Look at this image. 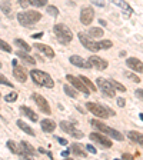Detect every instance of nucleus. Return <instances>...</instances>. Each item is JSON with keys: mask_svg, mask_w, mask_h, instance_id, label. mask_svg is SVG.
<instances>
[{"mask_svg": "<svg viewBox=\"0 0 143 160\" xmlns=\"http://www.w3.org/2000/svg\"><path fill=\"white\" fill-rule=\"evenodd\" d=\"M136 96H137V97H140V99H143V89H137V90H136Z\"/></svg>", "mask_w": 143, "mask_h": 160, "instance_id": "obj_42", "label": "nucleus"}, {"mask_svg": "<svg viewBox=\"0 0 143 160\" xmlns=\"http://www.w3.org/2000/svg\"><path fill=\"white\" fill-rule=\"evenodd\" d=\"M110 83H112V86L116 89V90H119V92H126V87L123 85H120L119 82H116V80H110Z\"/></svg>", "mask_w": 143, "mask_h": 160, "instance_id": "obj_32", "label": "nucleus"}, {"mask_svg": "<svg viewBox=\"0 0 143 160\" xmlns=\"http://www.w3.org/2000/svg\"><path fill=\"white\" fill-rule=\"evenodd\" d=\"M40 19H42V14L36 10H27V12L17 13V20H19V23H20L22 26H24V27L33 26V24H36Z\"/></svg>", "mask_w": 143, "mask_h": 160, "instance_id": "obj_3", "label": "nucleus"}, {"mask_svg": "<svg viewBox=\"0 0 143 160\" xmlns=\"http://www.w3.org/2000/svg\"><path fill=\"white\" fill-rule=\"evenodd\" d=\"M99 46H100V50H102V49H110L113 46V43L110 40H102V41H99Z\"/></svg>", "mask_w": 143, "mask_h": 160, "instance_id": "obj_34", "label": "nucleus"}, {"mask_svg": "<svg viewBox=\"0 0 143 160\" xmlns=\"http://www.w3.org/2000/svg\"><path fill=\"white\" fill-rule=\"evenodd\" d=\"M125 76H126L129 80H132V82H135V83H140V79L137 77L136 75H133V73H130V72H125Z\"/></svg>", "mask_w": 143, "mask_h": 160, "instance_id": "obj_35", "label": "nucleus"}, {"mask_svg": "<svg viewBox=\"0 0 143 160\" xmlns=\"http://www.w3.org/2000/svg\"><path fill=\"white\" fill-rule=\"evenodd\" d=\"M59 143H60V144H63V146H66V144H67V140H66V139H63V137H59Z\"/></svg>", "mask_w": 143, "mask_h": 160, "instance_id": "obj_43", "label": "nucleus"}, {"mask_svg": "<svg viewBox=\"0 0 143 160\" xmlns=\"http://www.w3.org/2000/svg\"><path fill=\"white\" fill-rule=\"evenodd\" d=\"M63 90H65V93L67 96L73 97V99H77V92L75 90V87H72V86H69V85H65L63 86Z\"/></svg>", "mask_w": 143, "mask_h": 160, "instance_id": "obj_27", "label": "nucleus"}, {"mask_svg": "<svg viewBox=\"0 0 143 160\" xmlns=\"http://www.w3.org/2000/svg\"><path fill=\"white\" fill-rule=\"evenodd\" d=\"M99 23H100V24H102V26H106V22H105V20H103V19H100V20H99Z\"/></svg>", "mask_w": 143, "mask_h": 160, "instance_id": "obj_47", "label": "nucleus"}, {"mask_svg": "<svg viewBox=\"0 0 143 160\" xmlns=\"http://www.w3.org/2000/svg\"><path fill=\"white\" fill-rule=\"evenodd\" d=\"M30 77L36 85L39 86H43V87H47V89H53L55 87V82L53 79L47 75V73L42 72V70H37V69H33L30 70Z\"/></svg>", "mask_w": 143, "mask_h": 160, "instance_id": "obj_1", "label": "nucleus"}, {"mask_svg": "<svg viewBox=\"0 0 143 160\" xmlns=\"http://www.w3.org/2000/svg\"><path fill=\"white\" fill-rule=\"evenodd\" d=\"M125 102H126L125 99H117V106L119 107H125Z\"/></svg>", "mask_w": 143, "mask_h": 160, "instance_id": "obj_41", "label": "nucleus"}, {"mask_svg": "<svg viewBox=\"0 0 143 160\" xmlns=\"http://www.w3.org/2000/svg\"><path fill=\"white\" fill-rule=\"evenodd\" d=\"M14 43H16L17 46H20V47L23 49L24 51H29V53H30L32 47H30V46H29V44L26 43V41H24V40H22V39H14Z\"/></svg>", "mask_w": 143, "mask_h": 160, "instance_id": "obj_29", "label": "nucleus"}, {"mask_svg": "<svg viewBox=\"0 0 143 160\" xmlns=\"http://www.w3.org/2000/svg\"><path fill=\"white\" fill-rule=\"evenodd\" d=\"M0 83H2V85H4V86H9V87H13V85H12L9 80H6V77H4L3 75H0Z\"/></svg>", "mask_w": 143, "mask_h": 160, "instance_id": "obj_38", "label": "nucleus"}, {"mask_svg": "<svg viewBox=\"0 0 143 160\" xmlns=\"http://www.w3.org/2000/svg\"><path fill=\"white\" fill-rule=\"evenodd\" d=\"M126 65L132 69L133 72H139V73H143V61H140L139 59L136 57H130L126 60Z\"/></svg>", "mask_w": 143, "mask_h": 160, "instance_id": "obj_17", "label": "nucleus"}, {"mask_svg": "<svg viewBox=\"0 0 143 160\" xmlns=\"http://www.w3.org/2000/svg\"><path fill=\"white\" fill-rule=\"evenodd\" d=\"M20 146L23 147V150H24V153H26V157H33L34 154H36V152H34V149H33V146H32L30 143H27V142H22L20 143Z\"/></svg>", "mask_w": 143, "mask_h": 160, "instance_id": "obj_24", "label": "nucleus"}, {"mask_svg": "<svg viewBox=\"0 0 143 160\" xmlns=\"http://www.w3.org/2000/svg\"><path fill=\"white\" fill-rule=\"evenodd\" d=\"M47 14H50V16H57L59 14V10H57V7H55V6H47Z\"/></svg>", "mask_w": 143, "mask_h": 160, "instance_id": "obj_36", "label": "nucleus"}, {"mask_svg": "<svg viewBox=\"0 0 143 160\" xmlns=\"http://www.w3.org/2000/svg\"><path fill=\"white\" fill-rule=\"evenodd\" d=\"M86 109L90 113H93L95 116L100 117V119H107L109 116H115L116 114L112 109L105 107V106H102V104H97V103H93V102L86 103Z\"/></svg>", "mask_w": 143, "mask_h": 160, "instance_id": "obj_5", "label": "nucleus"}, {"mask_svg": "<svg viewBox=\"0 0 143 160\" xmlns=\"http://www.w3.org/2000/svg\"><path fill=\"white\" fill-rule=\"evenodd\" d=\"M59 126H60V129L63 130V132L69 133V134H72L73 137H76V139H82L85 134H83V132H80V130H77L75 127V124L70 122H65V120H62L60 123H59Z\"/></svg>", "mask_w": 143, "mask_h": 160, "instance_id": "obj_9", "label": "nucleus"}, {"mask_svg": "<svg viewBox=\"0 0 143 160\" xmlns=\"http://www.w3.org/2000/svg\"><path fill=\"white\" fill-rule=\"evenodd\" d=\"M40 126H42V129H43V132L52 133V132H55V129H56V123L52 119H43L40 122Z\"/></svg>", "mask_w": 143, "mask_h": 160, "instance_id": "obj_20", "label": "nucleus"}, {"mask_svg": "<svg viewBox=\"0 0 143 160\" xmlns=\"http://www.w3.org/2000/svg\"><path fill=\"white\" fill-rule=\"evenodd\" d=\"M79 40H80V43L83 44V47H86L87 50L95 51V53H96V51H99V50H100L99 43L93 41V40H92V37H90L89 34L83 33V32H80V33H79Z\"/></svg>", "mask_w": 143, "mask_h": 160, "instance_id": "obj_7", "label": "nucleus"}, {"mask_svg": "<svg viewBox=\"0 0 143 160\" xmlns=\"http://www.w3.org/2000/svg\"><path fill=\"white\" fill-rule=\"evenodd\" d=\"M123 159H133V156H132V154H123Z\"/></svg>", "mask_w": 143, "mask_h": 160, "instance_id": "obj_44", "label": "nucleus"}, {"mask_svg": "<svg viewBox=\"0 0 143 160\" xmlns=\"http://www.w3.org/2000/svg\"><path fill=\"white\" fill-rule=\"evenodd\" d=\"M16 56L20 59V60H23L26 65H30V66H34V65H36V60H34V59L30 55H29V51H24V50H23V51H17Z\"/></svg>", "mask_w": 143, "mask_h": 160, "instance_id": "obj_21", "label": "nucleus"}, {"mask_svg": "<svg viewBox=\"0 0 143 160\" xmlns=\"http://www.w3.org/2000/svg\"><path fill=\"white\" fill-rule=\"evenodd\" d=\"M62 156H63V157H67L69 156V152H62Z\"/></svg>", "mask_w": 143, "mask_h": 160, "instance_id": "obj_46", "label": "nucleus"}, {"mask_svg": "<svg viewBox=\"0 0 143 160\" xmlns=\"http://www.w3.org/2000/svg\"><path fill=\"white\" fill-rule=\"evenodd\" d=\"M19 3H20V6L23 7V9H27V7L32 4V2L30 0H19Z\"/></svg>", "mask_w": 143, "mask_h": 160, "instance_id": "obj_39", "label": "nucleus"}, {"mask_svg": "<svg viewBox=\"0 0 143 160\" xmlns=\"http://www.w3.org/2000/svg\"><path fill=\"white\" fill-rule=\"evenodd\" d=\"M33 100L36 102V104H37V107L40 109V112L42 113H44V114H52V110H50V104H49V102L46 99H44L43 96H40V95H36L34 93L33 96Z\"/></svg>", "mask_w": 143, "mask_h": 160, "instance_id": "obj_11", "label": "nucleus"}, {"mask_svg": "<svg viewBox=\"0 0 143 160\" xmlns=\"http://www.w3.org/2000/svg\"><path fill=\"white\" fill-rule=\"evenodd\" d=\"M17 126L20 127V129L23 130L24 133H27L29 136H34V130L32 129V127L29 126V124H26V123H24L23 120H17Z\"/></svg>", "mask_w": 143, "mask_h": 160, "instance_id": "obj_26", "label": "nucleus"}, {"mask_svg": "<svg viewBox=\"0 0 143 160\" xmlns=\"http://www.w3.org/2000/svg\"><path fill=\"white\" fill-rule=\"evenodd\" d=\"M110 2H112V3L115 4V6L119 7L120 10H122L123 13L126 14V16H130V14H132L133 9L129 6V4L126 3V2H125V0H110Z\"/></svg>", "mask_w": 143, "mask_h": 160, "instance_id": "obj_18", "label": "nucleus"}, {"mask_svg": "<svg viewBox=\"0 0 143 160\" xmlns=\"http://www.w3.org/2000/svg\"><path fill=\"white\" fill-rule=\"evenodd\" d=\"M93 17H95V10H93L92 6L82 7V12H80V22H82L85 26H87V24L92 23Z\"/></svg>", "mask_w": 143, "mask_h": 160, "instance_id": "obj_12", "label": "nucleus"}, {"mask_svg": "<svg viewBox=\"0 0 143 160\" xmlns=\"http://www.w3.org/2000/svg\"><path fill=\"white\" fill-rule=\"evenodd\" d=\"M86 149H87V152H90L92 154H96V153H97V150H96L95 147L92 146V144H87V146H86Z\"/></svg>", "mask_w": 143, "mask_h": 160, "instance_id": "obj_40", "label": "nucleus"}, {"mask_svg": "<svg viewBox=\"0 0 143 160\" xmlns=\"http://www.w3.org/2000/svg\"><path fill=\"white\" fill-rule=\"evenodd\" d=\"M90 140H93L95 143H97L99 146H102V147H105V149H109V147H112V140L109 139L107 136H105L102 132H93V133H90Z\"/></svg>", "mask_w": 143, "mask_h": 160, "instance_id": "obj_8", "label": "nucleus"}, {"mask_svg": "<svg viewBox=\"0 0 143 160\" xmlns=\"http://www.w3.org/2000/svg\"><path fill=\"white\" fill-rule=\"evenodd\" d=\"M0 67H2V61H0Z\"/></svg>", "mask_w": 143, "mask_h": 160, "instance_id": "obj_49", "label": "nucleus"}, {"mask_svg": "<svg viewBox=\"0 0 143 160\" xmlns=\"http://www.w3.org/2000/svg\"><path fill=\"white\" fill-rule=\"evenodd\" d=\"M79 77L82 79V82L85 83V85L89 87V90H92V92H96V90H97V86H95V85H93V83L90 82V80H89V79L86 77V76H79Z\"/></svg>", "mask_w": 143, "mask_h": 160, "instance_id": "obj_28", "label": "nucleus"}, {"mask_svg": "<svg viewBox=\"0 0 143 160\" xmlns=\"http://www.w3.org/2000/svg\"><path fill=\"white\" fill-rule=\"evenodd\" d=\"M96 86L102 90V93L105 96H107V97H115L116 89L112 86L110 80H106V79H103V77H97L96 79Z\"/></svg>", "mask_w": 143, "mask_h": 160, "instance_id": "obj_6", "label": "nucleus"}, {"mask_svg": "<svg viewBox=\"0 0 143 160\" xmlns=\"http://www.w3.org/2000/svg\"><path fill=\"white\" fill-rule=\"evenodd\" d=\"M13 76L20 83H24L26 80H27V73H26V69L22 67V66H19V65H16L13 67Z\"/></svg>", "mask_w": 143, "mask_h": 160, "instance_id": "obj_16", "label": "nucleus"}, {"mask_svg": "<svg viewBox=\"0 0 143 160\" xmlns=\"http://www.w3.org/2000/svg\"><path fill=\"white\" fill-rule=\"evenodd\" d=\"M32 4L36 7H42V6H46L47 4V0H30Z\"/></svg>", "mask_w": 143, "mask_h": 160, "instance_id": "obj_37", "label": "nucleus"}, {"mask_svg": "<svg viewBox=\"0 0 143 160\" xmlns=\"http://www.w3.org/2000/svg\"><path fill=\"white\" fill-rule=\"evenodd\" d=\"M0 50L6 51V53H10L12 47H10V44H9V43H6L4 40H2V39H0Z\"/></svg>", "mask_w": 143, "mask_h": 160, "instance_id": "obj_30", "label": "nucleus"}, {"mask_svg": "<svg viewBox=\"0 0 143 160\" xmlns=\"http://www.w3.org/2000/svg\"><path fill=\"white\" fill-rule=\"evenodd\" d=\"M53 33H55L56 39H57L59 41H60L62 44H67L72 41V39H73V33H72V30L66 26V24L63 23H57L53 27Z\"/></svg>", "mask_w": 143, "mask_h": 160, "instance_id": "obj_4", "label": "nucleus"}, {"mask_svg": "<svg viewBox=\"0 0 143 160\" xmlns=\"http://www.w3.org/2000/svg\"><path fill=\"white\" fill-rule=\"evenodd\" d=\"M43 36V33H37V34H33V39H39Z\"/></svg>", "mask_w": 143, "mask_h": 160, "instance_id": "obj_45", "label": "nucleus"}, {"mask_svg": "<svg viewBox=\"0 0 143 160\" xmlns=\"http://www.w3.org/2000/svg\"><path fill=\"white\" fill-rule=\"evenodd\" d=\"M89 63L92 65V67L97 69V70H106L107 69V61L103 60L102 57H99V56H90V59H89Z\"/></svg>", "mask_w": 143, "mask_h": 160, "instance_id": "obj_13", "label": "nucleus"}, {"mask_svg": "<svg viewBox=\"0 0 143 160\" xmlns=\"http://www.w3.org/2000/svg\"><path fill=\"white\" fill-rule=\"evenodd\" d=\"M66 79L69 80V83H72V86H73L76 90L85 93L86 96L90 95V90H89V87L82 82V79H80V77H75L73 75H67V76H66Z\"/></svg>", "mask_w": 143, "mask_h": 160, "instance_id": "obj_10", "label": "nucleus"}, {"mask_svg": "<svg viewBox=\"0 0 143 160\" xmlns=\"http://www.w3.org/2000/svg\"><path fill=\"white\" fill-rule=\"evenodd\" d=\"M127 137H129L132 142H135V143L140 144V146L143 147V133L135 132V130H130V132H127Z\"/></svg>", "mask_w": 143, "mask_h": 160, "instance_id": "obj_22", "label": "nucleus"}, {"mask_svg": "<svg viewBox=\"0 0 143 160\" xmlns=\"http://www.w3.org/2000/svg\"><path fill=\"white\" fill-rule=\"evenodd\" d=\"M140 119H142V120H143V114H140Z\"/></svg>", "mask_w": 143, "mask_h": 160, "instance_id": "obj_48", "label": "nucleus"}, {"mask_svg": "<svg viewBox=\"0 0 143 160\" xmlns=\"http://www.w3.org/2000/svg\"><path fill=\"white\" fill-rule=\"evenodd\" d=\"M90 124H92L93 127H96V129L99 130V132L105 133V134L110 136L112 139L117 140V142H123V140H125V136H123V134H122L120 132H117V130L112 129V127H109V126H106L105 123L99 122L97 119H92V120H90Z\"/></svg>", "mask_w": 143, "mask_h": 160, "instance_id": "obj_2", "label": "nucleus"}, {"mask_svg": "<svg viewBox=\"0 0 143 160\" xmlns=\"http://www.w3.org/2000/svg\"><path fill=\"white\" fill-rule=\"evenodd\" d=\"M87 34L92 39H100L103 34H105V32H103V29H100V27H92L87 32Z\"/></svg>", "mask_w": 143, "mask_h": 160, "instance_id": "obj_25", "label": "nucleus"}, {"mask_svg": "<svg viewBox=\"0 0 143 160\" xmlns=\"http://www.w3.org/2000/svg\"><path fill=\"white\" fill-rule=\"evenodd\" d=\"M0 7H2V10H3V13H6V14H10V4H9V2H0Z\"/></svg>", "mask_w": 143, "mask_h": 160, "instance_id": "obj_33", "label": "nucleus"}, {"mask_svg": "<svg viewBox=\"0 0 143 160\" xmlns=\"http://www.w3.org/2000/svg\"><path fill=\"white\" fill-rule=\"evenodd\" d=\"M20 113H22V114H24L26 117H29L32 122H37V119H39L37 114H36V113H34L30 107H26V106H22V107H20Z\"/></svg>", "mask_w": 143, "mask_h": 160, "instance_id": "obj_23", "label": "nucleus"}, {"mask_svg": "<svg viewBox=\"0 0 143 160\" xmlns=\"http://www.w3.org/2000/svg\"><path fill=\"white\" fill-rule=\"evenodd\" d=\"M69 152H70L72 154H75L76 157H86L87 149H86V146H83V144H80V143H73L70 146V149H69Z\"/></svg>", "mask_w": 143, "mask_h": 160, "instance_id": "obj_14", "label": "nucleus"}, {"mask_svg": "<svg viewBox=\"0 0 143 160\" xmlns=\"http://www.w3.org/2000/svg\"><path fill=\"white\" fill-rule=\"evenodd\" d=\"M70 63L72 65H75L76 67H80V69H92V65L89 63V60L86 61L85 59H82L80 56H76V55H73V56H70Z\"/></svg>", "mask_w": 143, "mask_h": 160, "instance_id": "obj_15", "label": "nucleus"}, {"mask_svg": "<svg viewBox=\"0 0 143 160\" xmlns=\"http://www.w3.org/2000/svg\"><path fill=\"white\" fill-rule=\"evenodd\" d=\"M4 100H6V102H9V103L16 102V100H17V92H12V93H9V95H6V96H4Z\"/></svg>", "mask_w": 143, "mask_h": 160, "instance_id": "obj_31", "label": "nucleus"}, {"mask_svg": "<svg viewBox=\"0 0 143 160\" xmlns=\"http://www.w3.org/2000/svg\"><path fill=\"white\" fill-rule=\"evenodd\" d=\"M34 47L37 49L39 51H42L44 56H47V57H55V50L50 47V46H47V44H34Z\"/></svg>", "mask_w": 143, "mask_h": 160, "instance_id": "obj_19", "label": "nucleus"}]
</instances>
